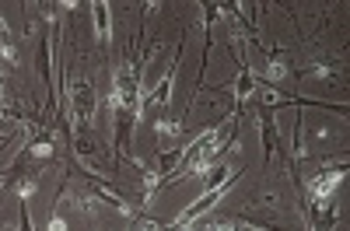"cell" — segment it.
<instances>
[{"mask_svg":"<svg viewBox=\"0 0 350 231\" xmlns=\"http://www.w3.org/2000/svg\"><path fill=\"white\" fill-rule=\"evenodd\" d=\"M77 109H81L84 116H91V88H88V84L77 88Z\"/></svg>","mask_w":350,"mask_h":231,"instance_id":"cell-1","label":"cell"},{"mask_svg":"<svg viewBox=\"0 0 350 231\" xmlns=\"http://www.w3.org/2000/svg\"><path fill=\"white\" fill-rule=\"evenodd\" d=\"M49 231H63V221H56V217H53V221H49Z\"/></svg>","mask_w":350,"mask_h":231,"instance_id":"cell-2","label":"cell"},{"mask_svg":"<svg viewBox=\"0 0 350 231\" xmlns=\"http://www.w3.org/2000/svg\"><path fill=\"white\" fill-rule=\"evenodd\" d=\"M189 231H231V228H189Z\"/></svg>","mask_w":350,"mask_h":231,"instance_id":"cell-3","label":"cell"}]
</instances>
